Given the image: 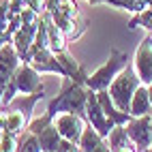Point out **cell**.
Wrapping results in <instances>:
<instances>
[{"label": "cell", "instance_id": "25", "mask_svg": "<svg viewBox=\"0 0 152 152\" xmlns=\"http://www.w3.org/2000/svg\"><path fill=\"white\" fill-rule=\"evenodd\" d=\"M66 152H79V150H77L75 146H73V148H71V150H66Z\"/></svg>", "mask_w": 152, "mask_h": 152}, {"label": "cell", "instance_id": "7", "mask_svg": "<svg viewBox=\"0 0 152 152\" xmlns=\"http://www.w3.org/2000/svg\"><path fill=\"white\" fill-rule=\"evenodd\" d=\"M126 126V133L131 141L135 144L137 152H148L152 146V126H150V116H139V118H131Z\"/></svg>", "mask_w": 152, "mask_h": 152}, {"label": "cell", "instance_id": "8", "mask_svg": "<svg viewBox=\"0 0 152 152\" xmlns=\"http://www.w3.org/2000/svg\"><path fill=\"white\" fill-rule=\"evenodd\" d=\"M19 64H22V58H19L13 43H7L0 47V99H2L4 90H7L9 82L13 79Z\"/></svg>", "mask_w": 152, "mask_h": 152}, {"label": "cell", "instance_id": "14", "mask_svg": "<svg viewBox=\"0 0 152 152\" xmlns=\"http://www.w3.org/2000/svg\"><path fill=\"white\" fill-rule=\"evenodd\" d=\"M28 122H30V120L26 118L24 111H19V109H7V118H4V129L2 131L19 137L28 129Z\"/></svg>", "mask_w": 152, "mask_h": 152}, {"label": "cell", "instance_id": "16", "mask_svg": "<svg viewBox=\"0 0 152 152\" xmlns=\"http://www.w3.org/2000/svg\"><path fill=\"white\" fill-rule=\"evenodd\" d=\"M105 139H107L111 152H116V150H120V148H126V146H135L133 141H131V137H129V133H126V126H124V124H116L114 129H111V133H109Z\"/></svg>", "mask_w": 152, "mask_h": 152}, {"label": "cell", "instance_id": "10", "mask_svg": "<svg viewBox=\"0 0 152 152\" xmlns=\"http://www.w3.org/2000/svg\"><path fill=\"white\" fill-rule=\"evenodd\" d=\"M133 69H135V73H137V77L141 79L144 86H148L152 82V37H146L137 45Z\"/></svg>", "mask_w": 152, "mask_h": 152}, {"label": "cell", "instance_id": "27", "mask_svg": "<svg viewBox=\"0 0 152 152\" xmlns=\"http://www.w3.org/2000/svg\"><path fill=\"white\" fill-rule=\"evenodd\" d=\"M0 137H2V129H0Z\"/></svg>", "mask_w": 152, "mask_h": 152}, {"label": "cell", "instance_id": "6", "mask_svg": "<svg viewBox=\"0 0 152 152\" xmlns=\"http://www.w3.org/2000/svg\"><path fill=\"white\" fill-rule=\"evenodd\" d=\"M86 120L96 129V133L103 137V139L111 133V129L116 126V124L105 116L103 107H101V103H99L96 92H94V90H90V88H88V101H86Z\"/></svg>", "mask_w": 152, "mask_h": 152}, {"label": "cell", "instance_id": "9", "mask_svg": "<svg viewBox=\"0 0 152 152\" xmlns=\"http://www.w3.org/2000/svg\"><path fill=\"white\" fill-rule=\"evenodd\" d=\"M86 122H88V120H84V116L71 114V111H64V114L54 116V124L58 129V133L62 135L64 139L73 141V144L79 141V137H82L84 129H86Z\"/></svg>", "mask_w": 152, "mask_h": 152}, {"label": "cell", "instance_id": "24", "mask_svg": "<svg viewBox=\"0 0 152 152\" xmlns=\"http://www.w3.org/2000/svg\"><path fill=\"white\" fill-rule=\"evenodd\" d=\"M148 94H150V103H152V82L148 84Z\"/></svg>", "mask_w": 152, "mask_h": 152}, {"label": "cell", "instance_id": "13", "mask_svg": "<svg viewBox=\"0 0 152 152\" xmlns=\"http://www.w3.org/2000/svg\"><path fill=\"white\" fill-rule=\"evenodd\" d=\"M152 114V103H150V94H148V86L141 84L131 101V116L139 118V116H150Z\"/></svg>", "mask_w": 152, "mask_h": 152}, {"label": "cell", "instance_id": "20", "mask_svg": "<svg viewBox=\"0 0 152 152\" xmlns=\"http://www.w3.org/2000/svg\"><path fill=\"white\" fill-rule=\"evenodd\" d=\"M0 152H17V137L2 131V137H0Z\"/></svg>", "mask_w": 152, "mask_h": 152}, {"label": "cell", "instance_id": "17", "mask_svg": "<svg viewBox=\"0 0 152 152\" xmlns=\"http://www.w3.org/2000/svg\"><path fill=\"white\" fill-rule=\"evenodd\" d=\"M92 4H111V7H118V9H124V11L131 13H139L144 11L148 0H88Z\"/></svg>", "mask_w": 152, "mask_h": 152}, {"label": "cell", "instance_id": "28", "mask_svg": "<svg viewBox=\"0 0 152 152\" xmlns=\"http://www.w3.org/2000/svg\"><path fill=\"white\" fill-rule=\"evenodd\" d=\"M148 152H152V146H150V150H148Z\"/></svg>", "mask_w": 152, "mask_h": 152}, {"label": "cell", "instance_id": "1", "mask_svg": "<svg viewBox=\"0 0 152 152\" xmlns=\"http://www.w3.org/2000/svg\"><path fill=\"white\" fill-rule=\"evenodd\" d=\"M86 101H88V88L82 82H73L71 77H64V86L62 92L58 96H54L47 103V111L49 116H58L64 114V111H71V114H79L86 116Z\"/></svg>", "mask_w": 152, "mask_h": 152}, {"label": "cell", "instance_id": "19", "mask_svg": "<svg viewBox=\"0 0 152 152\" xmlns=\"http://www.w3.org/2000/svg\"><path fill=\"white\" fill-rule=\"evenodd\" d=\"M17 152H43L41 144H39V135L30 133V131H24L17 137Z\"/></svg>", "mask_w": 152, "mask_h": 152}, {"label": "cell", "instance_id": "26", "mask_svg": "<svg viewBox=\"0 0 152 152\" xmlns=\"http://www.w3.org/2000/svg\"><path fill=\"white\" fill-rule=\"evenodd\" d=\"M150 126H152V114H150Z\"/></svg>", "mask_w": 152, "mask_h": 152}, {"label": "cell", "instance_id": "15", "mask_svg": "<svg viewBox=\"0 0 152 152\" xmlns=\"http://www.w3.org/2000/svg\"><path fill=\"white\" fill-rule=\"evenodd\" d=\"M101 144H103V137L96 133V129L90 124V122H86V129H84L82 137H79V141H77L79 152H92V150H96Z\"/></svg>", "mask_w": 152, "mask_h": 152}, {"label": "cell", "instance_id": "22", "mask_svg": "<svg viewBox=\"0 0 152 152\" xmlns=\"http://www.w3.org/2000/svg\"><path fill=\"white\" fill-rule=\"evenodd\" d=\"M92 152H111V150H109V144H107V139H103V144H101L96 150H92Z\"/></svg>", "mask_w": 152, "mask_h": 152}, {"label": "cell", "instance_id": "2", "mask_svg": "<svg viewBox=\"0 0 152 152\" xmlns=\"http://www.w3.org/2000/svg\"><path fill=\"white\" fill-rule=\"evenodd\" d=\"M41 88H45L43 82H41V73H39L30 62H22L17 66L13 79L9 82L2 99H0V109L7 111L9 103L17 96V92L19 94H32V92H37V90H41Z\"/></svg>", "mask_w": 152, "mask_h": 152}, {"label": "cell", "instance_id": "21", "mask_svg": "<svg viewBox=\"0 0 152 152\" xmlns=\"http://www.w3.org/2000/svg\"><path fill=\"white\" fill-rule=\"evenodd\" d=\"M24 2H26V9H32L39 15L45 13V9H47V0H24Z\"/></svg>", "mask_w": 152, "mask_h": 152}, {"label": "cell", "instance_id": "4", "mask_svg": "<svg viewBox=\"0 0 152 152\" xmlns=\"http://www.w3.org/2000/svg\"><path fill=\"white\" fill-rule=\"evenodd\" d=\"M129 66V54L126 52H120V49L111 47L109 52V60H105V64L96 69L92 75L86 77V88L94 90V92H99V90H107L111 86V82L118 77L120 71H124Z\"/></svg>", "mask_w": 152, "mask_h": 152}, {"label": "cell", "instance_id": "11", "mask_svg": "<svg viewBox=\"0 0 152 152\" xmlns=\"http://www.w3.org/2000/svg\"><path fill=\"white\" fill-rule=\"evenodd\" d=\"M30 64H32L39 73H54V75H60V77H69L66 71L60 66L58 58L52 54V49L49 47H43V49H34L32 54H30Z\"/></svg>", "mask_w": 152, "mask_h": 152}, {"label": "cell", "instance_id": "5", "mask_svg": "<svg viewBox=\"0 0 152 152\" xmlns=\"http://www.w3.org/2000/svg\"><path fill=\"white\" fill-rule=\"evenodd\" d=\"M139 86H141V79L137 77L133 64H129L124 71L118 73V77L111 82V86L107 90H109V96L114 101V105L120 111L131 114V101H133V94H135V90Z\"/></svg>", "mask_w": 152, "mask_h": 152}, {"label": "cell", "instance_id": "3", "mask_svg": "<svg viewBox=\"0 0 152 152\" xmlns=\"http://www.w3.org/2000/svg\"><path fill=\"white\" fill-rule=\"evenodd\" d=\"M47 13L52 15V19L58 24V28L64 32L69 43H73L75 39H79L86 32V24L79 17V7L75 4V0H62L54 9H49Z\"/></svg>", "mask_w": 152, "mask_h": 152}, {"label": "cell", "instance_id": "12", "mask_svg": "<svg viewBox=\"0 0 152 152\" xmlns=\"http://www.w3.org/2000/svg\"><path fill=\"white\" fill-rule=\"evenodd\" d=\"M43 96H45V88L37 90V92H32V94H17L11 103H9L7 109H19V111H24V114H26L28 120H32V109H34V105Z\"/></svg>", "mask_w": 152, "mask_h": 152}, {"label": "cell", "instance_id": "23", "mask_svg": "<svg viewBox=\"0 0 152 152\" xmlns=\"http://www.w3.org/2000/svg\"><path fill=\"white\" fill-rule=\"evenodd\" d=\"M116 152H137V148H135V146H126V148H120V150H116Z\"/></svg>", "mask_w": 152, "mask_h": 152}, {"label": "cell", "instance_id": "18", "mask_svg": "<svg viewBox=\"0 0 152 152\" xmlns=\"http://www.w3.org/2000/svg\"><path fill=\"white\" fill-rule=\"evenodd\" d=\"M139 26L152 32V0H148V4H146L144 11L133 13V17H131L129 28H139Z\"/></svg>", "mask_w": 152, "mask_h": 152}]
</instances>
